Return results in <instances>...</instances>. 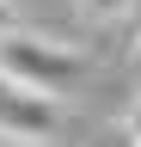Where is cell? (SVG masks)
<instances>
[{
  "label": "cell",
  "mask_w": 141,
  "mask_h": 147,
  "mask_svg": "<svg viewBox=\"0 0 141 147\" xmlns=\"http://www.w3.org/2000/svg\"><path fill=\"white\" fill-rule=\"evenodd\" d=\"M0 74L31 86V92H43V98H74L86 86V74H92V61L74 43H61V37L12 31V37H0Z\"/></svg>",
  "instance_id": "6da1fadb"
},
{
  "label": "cell",
  "mask_w": 141,
  "mask_h": 147,
  "mask_svg": "<svg viewBox=\"0 0 141 147\" xmlns=\"http://www.w3.org/2000/svg\"><path fill=\"white\" fill-rule=\"evenodd\" d=\"M0 135L12 141H55L61 135V98H43L0 74Z\"/></svg>",
  "instance_id": "7a4b0ae2"
},
{
  "label": "cell",
  "mask_w": 141,
  "mask_h": 147,
  "mask_svg": "<svg viewBox=\"0 0 141 147\" xmlns=\"http://www.w3.org/2000/svg\"><path fill=\"white\" fill-rule=\"evenodd\" d=\"M74 6H80V18H92V25H117L135 0H74Z\"/></svg>",
  "instance_id": "3957f363"
},
{
  "label": "cell",
  "mask_w": 141,
  "mask_h": 147,
  "mask_svg": "<svg viewBox=\"0 0 141 147\" xmlns=\"http://www.w3.org/2000/svg\"><path fill=\"white\" fill-rule=\"evenodd\" d=\"M12 31H25V18H19V0H0V37H12Z\"/></svg>",
  "instance_id": "277c9868"
},
{
  "label": "cell",
  "mask_w": 141,
  "mask_h": 147,
  "mask_svg": "<svg viewBox=\"0 0 141 147\" xmlns=\"http://www.w3.org/2000/svg\"><path fill=\"white\" fill-rule=\"evenodd\" d=\"M123 129H129V141H135V147H141V98H135V104H129V117H123Z\"/></svg>",
  "instance_id": "5b68a950"
},
{
  "label": "cell",
  "mask_w": 141,
  "mask_h": 147,
  "mask_svg": "<svg viewBox=\"0 0 141 147\" xmlns=\"http://www.w3.org/2000/svg\"><path fill=\"white\" fill-rule=\"evenodd\" d=\"M0 147H49V141H12V135H0Z\"/></svg>",
  "instance_id": "8992f818"
},
{
  "label": "cell",
  "mask_w": 141,
  "mask_h": 147,
  "mask_svg": "<svg viewBox=\"0 0 141 147\" xmlns=\"http://www.w3.org/2000/svg\"><path fill=\"white\" fill-rule=\"evenodd\" d=\"M135 67H141V37H135Z\"/></svg>",
  "instance_id": "52a82bcc"
}]
</instances>
